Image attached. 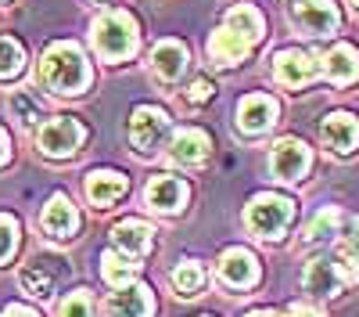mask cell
<instances>
[{
  "instance_id": "obj_1",
  "label": "cell",
  "mask_w": 359,
  "mask_h": 317,
  "mask_svg": "<svg viewBox=\"0 0 359 317\" xmlns=\"http://www.w3.org/2000/svg\"><path fill=\"white\" fill-rule=\"evenodd\" d=\"M259 37H262V15L252 4H237L208 40V54H212L216 65H237L259 44Z\"/></svg>"
},
{
  "instance_id": "obj_2",
  "label": "cell",
  "mask_w": 359,
  "mask_h": 317,
  "mask_svg": "<svg viewBox=\"0 0 359 317\" xmlns=\"http://www.w3.org/2000/svg\"><path fill=\"white\" fill-rule=\"evenodd\" d=\"M40 76L57 94H79V91H86V83H90V65H86V58H83V51L76 44L62 40V44H50L43 51Z\"/></svg>"
},
{
  "instance_id": "obj_3",
  "label": "cell",
  "mask_w": 359,
  "mask_h": 317,
  "mask_svg": "<svg viewBox=\"0 0 359 317\" xmlns=\"http://www.w3.org/2000/svg\"><path fill=\"white\" fill-rule=\"evenodd\" d=\"M94 47L104 62H123L137 51V22L126 11H108L94 22Z\"/></svg>"
},
{
  "instance_id": "obj_4",
  "label": "cell",
  "mask_w": 359,
  "mask_h": 317,
  "mask_svg": "<svg viewBox=\"0 0 359 317\" xmlns=\"http://www.w3.org/2000/svg\"><path fill=\"white\" fill-rule=\"evenodd\" d=\"M245 220L259 238H280L287 231V224L294 220V202L284 195H255L248 202Z\"/></svg>"
},
{
  "instance_id": "obj_5",
  "label": "cell",
  "mask_w": 359,
  "mask_h": 317,
  "mask_svg": "<svg viewBox=\"0 0 359 317\" xmlns=\"http://www.w3.org/2000/svg\"><path fill=\"white\" fill-rule=\"evenodd\" d=\"M86 130L72 119V115H57V119H47L36 134V144H40V152L50 155V159H65L72 155L79 144H83Z\"/></svg>"
},
{
  "instance_id": "obj_6",
  "label": "cell",
  "mask_w": 359,
  "mask_h": 317,
  "mask_svg": "<svg viewBox=\"0 0 359 317\" xmlns=\"http://www.w3.org/2000/svg\"><path fill=\"white\" fill-rule=\"evenodd\" d=\"M165 134H169V115L162 108L144 105V108L133 112V119H130V141H133V148L140 155L158 152V144L165 141Z\"/></svg>"
},
{
  "instance_id": "obj_7",
  "label": "cell",
  "mask_w": 359,
  "mask_h": 317,
  "mask_svg": "<svg viewBox=\"0 0 359 317\" xmlns=\"http://www.w3.org/2000/svg\"><path fill=\"white\" fill-rule=\"evenodd\" d=\"M269 169L280 181H298L309 169V148L294 137H284L273 144V155H269Z\"/></svg>"
},
{
  "instance_id": "obj_8",
  "label": "cell",
  "mask_w": 359,
  "mask_h": 317,
  "mask_svg": "<svg viewBox=\"0 0 359 317\" xmlns=\"http://www.w3.org/2000/svg\"><path fill=\"white\" fill-rule=\"evenodd\" d=\"M294 18L313 37H331L334 29L341 25V15H338V8L331 4V0H298Z\"/></svg>"
},
{
  "instance_id": "obj_9",
  "label": "cell",
  "mask_w": 359,
  "mask_h": 317,
  "mask_svg": "<svg viewBox=\"0 0 359 317\" xmlns=\"http://www.w3.org/2000/svg\"><path fill=\"white\" fill-rule=\"evenodd\" d=\"M155 299H151V288L147 285H123L115 288L111 299H108V317H151Z\"/></svg>"
},
{
  "instance_id": "obj_10",
  "label": "cell",
  "mask_w": 359,
  "mask_h": 317,
  "mask_svg": "<svg viewBox=\"0 0 359 317\" xmlns=\"http://www.w3.org/2000/svg\"><path fill=\"white\" fill-rule=\"evenodd\" d=\"M273 119H277V101L269 94H248L237 105V127L245 134H262L273 127Z\"/></svg>"
},
{
  "instance_id": "obj_11",
  "label": "cell",
  "mask_w": 359,
  "mask_h": 317,
  "mask_svg": "<svg viewBox=\"0 0 359 317\" xmlns=\"http://www.w3.org/2000/svg\"><path fill=\"white\" fill-rule=\"evenodd\" d=\"M320 137H323V144H327L331 152L348 155L355 144H359V123H355V115H348V112H331V115L323 119Z\"/></svg>"
},
{
  "instance_id": "obj_12",
  "label": "cell",
  "mask_w": 359,
  "mask_h": 317,
  "mask_svg": "<svg viewBox=\"0 0 359 317\" xmlns=\"http://www.w3.org/2000/svg\"><path fill=\"white\" fill-rule=\"evenodd\" d=\"M273 62H277V65H273V76H277L284 86H291V91L306 86V83L316 76V62H313L306 51H280Z\"/></svg>"
},
{
  "instance_id": "obj_13",
  "label": "cell",
  "mask_w": 359,
  "mask_h": 317,
  "mask_svg": "<svg viewBox=\"0 0 359 317\" xmlns=\"http://www.w3.org/2000/svg\"><path fill=\"white\" fill-rule=\"evenodd\" d=\"M219 278L230 285V288H248L259 281V264L248 249H226L223 259H219Z\"/></svg>"
},
{
  "instance_id": "obj_14",
  "label": "cell",
  "mask_w": 359,
  "mask_h": 317,
  "mask_svg": "<svg viewBox=\"0 0 359 317\" xmlns=\"http://www.w3.org/2000/svg\"><path fill=\"white\" fill-rule=\"evenodd\" d=\"M111 245L118 252H126L130 259H140L151 252V227L144 220H123L111 227Z\"/></svg>"
},
{
  "instance_id": "obj_15",
  "label": "cell",
  "mask_w": 359,
  "mask_h": 317,
  "mask_svg": "<svg viewBox=\"0 0 359 317\" xmlns=\"http://www.w3.org/2000/svg\"><path fill=\"white\" fill-rule=\"evenodd\" d=\"M40 227L47 231L50 238H72L76 227H79V216H76V209H72V202H69L65 195H54V198L47 202L43 216H40Z\"/></svg>"
},
{
  "instance_id": "obj_16",
  "label": "cell",
  "mask_w": 359,
  "mask_h": 317,
  "mask_svg": "<svg viewBox=\"0 0 359 317\" xmlns=\"http://www.w3.org/2000/svg\"><path fill=\"white\" fill-rule=\"evenodd\" d=\"M184 202H187V184L180 177L165 173V177H155L147 184V206L158 213H176V209H184Z\"/></svg>"
},
{
  "instance_id": "obj_17",
  "label": "cell",
  "mask_w": 359,
  "mask_h": 317,
  "mask_svg": "<svg viewBox=\"0 0 359 317\" xmlns=\"http://www.w3.org/2000/svg\"><path fill=\"white\" fill-rule=\"evenodd\" d=\"M341 267L334 264V259H313V264L306 267L302 274V285H306V292L327 299V296H338V288H341Z\"/></svg>"
},
{
  "instance_id": "obj_18",
  "label": "cell",
  "mask_w": 359,
  "mask_h": 317,
  "mask_svg": "<svg viewBox=\"0 0 359 317\" xmlns=\"http://www.w3.org/2000/svg\"><path fill=\"white\" fill-rule=\"evenodd\" d=\"M208 152H212V141H208L205 130H180L169 148L172 162H180V166H201L208 159Z\"/></svg>"
},
{
  "instance_id": "obj_19",
  "label": "cell",
  "mask_w": 359,
  "mask_h": 317,
  "mask_svg": "<svg viewBox=\"0 0 359 317\" xmlns=\"http://www.w3.org/2000/svg\"><path fill=\"white\" fill-rule=\"evenodd\" d=\"M126 177L123 173H115V169H97V173H90V181H86V195L94 206H111V202H118L126 195Z\"/></svg>"
},
{
  "instance_id": "obj_20",
  "label": "cell",
  "mask_w": 359,
  "mask_h": 317,
  "mask_svg": "<svg viewBox=\"0 0 359 317\" xmlns=\"http://www.w3.org/2000/svg\"><path fill=\"white\" fill-rule=\"evenodd\" d=\"M151 65H155L158 79H165V83L180 79V76H184V69H187V47L180 44V40H162L151 51Z\"/></svg>"
},
{
  "instance_id": "obj_21",
  "label": "cell",
  "mask_w": 359,
  "mask_h": 317,
  "mask_svg": "<svg viewBox=\"0 0 359 317\" xmlns=\"http://www.w3.org/2000/svg\"><path fill=\"white\" fill-rule=\"evenodd\" d=\"M323 72H327V79L338 83V86L355 83V79H359V54H355L348 44H338L331 54L323 58Z\"/></svg>"
},
{
  "instance_id": "obj_22",
  "label": "cell",
  "mask_w": 359,
  "mask_h": 317,
  "mask_svg": "<svg viewBox=\"0 0 359 317\" xmlns=\"http://www.w3.org/2000/svg\"><path fill=\"white\" fill-rule=\"evenodd\" d=\"M101 274H104V281L111 285V288H123V285H130L133 281V274H137V264H133V259L126 256V252H104L101 256Z\"/></svg>"
},
{
  "instance_id": "obj_23",
  "label": "cell",
  "mask_w": 359,
  "mask_h": 317,
  "mask_svg": "<svg viewBox=\"0 0 359 317\" xmlns=\"http://www.w3.org/2000/svg\"><path fill=\"white\" fill-rule=\"evenodd\" d=\"M338 227H341V213L331 206V209H320L309 227H306V242H331L338 235Z\"/></svg>"
},
{
  "instance_id": "obj_24",
  "label": "cell",
  "mask_w": 359,
  "mask_h": 317,
  "mask_svg": "<svg viewBox=\"0 0 359 317\" xmlns=\"http://www.w3.org/2000/svg\"><path fill=\"white\" fill-rule=\"evenodd\" d=\"M172 285H176V292H180V296H198V292H201V285H205V271H201V264H194V259H184V264L172 271Z\"/></svg>"
},
{
  "instance_id": "obj_25",
  "label": "cell",
  "mask_w": 359,
  "mask_h": 317,
  "mask_svg": "<svg viewBox=\"0 0 359 317\" xmlns=\"http://www.w3.org/2000/svg\"><path fill=\"white\" fill-rule=\"evenodd\" d=\"M25 65V51L15 37H0V79H11L18 76Z\"/></svg>"
},
{
  "instance_id": "obj_26",
  "label": "cell",
  "mask_w": 359,
  "mask_h": 317,
  "mask_svg": "<svg viewBox=\"0 0 359 317\" xmlns=\"http://www.w3.org/2000/svg\"><path fill=\"white\" fill-rule=\"evenodd\" d=\"M18 281H22V288L29 296H50V288H54V278H50V271H43L40 264H29V267H22V274H18Z\"/></svg>"
},
{
  "instance_id": "obj_27",
  "label": "cell",
  "mask_w": 359,
  "mask_h": 317,
  "mask_svg": "<svg viewBox=\"0 0 359 317\" xmlns=\"http://www.w3.org/2000/svg\"><path fill=\"white\" fill-rule=\"evenodd\" d=\"M15 249H18V224L11 216H0V264L11 259Z\"/></svg>"
},
{
  "instance_id": "obj_28",
  "label": "cell",
  "mask_w": 359,
  "mask_h": 317,
  "mask_svg": "<svg viewBox=\"0 0 359 317\" xmlns=\"http://www.w3.org/2000/svg\"><path fill=\"white\" fill-rule=\"evenodd\" d=\"M62 317H97L94 313V299H90L86 292H72L62 303Z\"/></svg>"
},
{
  "instance_id": "obj_29",
  "label": "cell",
  "mask_w": 359,
  "mask_h": 317,
  "mask_svg": "<svg viewBox=\"0 0 359 317\" xmlns=\"http://www.w3.org/2000/svg\"><path fill=\"white\" fill-rule=\"evenodd\" d=\"M208 98H212V83H208V79H194V83H191V91H187V101L205 105Z\"/></svg>"
},
{
  "instance_id": "obj_30",
  "label": "cell",
  "mask_w": 359,
  "mask_h": 317,
  "mask_svg": "<svg viewBox=\"0 0 359 317\" xmlns=\"http://www.w3.org/2000/svg\"><path fill=\"white\" fill-rule=\"evenodd\" d=\"M345 252H348V259H359V220H352L348 235H345Z\"/></svg>"
},
{
  "instance_id": "obj_31",
  "label": "cell",
  "mask_w": 359,
  "mask_h": 317,
  "mask_svg": "<svg viewBox=\"0 0 359 317\" xmlns=\"http://www.w3.org/2000/svg\"><path fill=\"white\" fill-rule=\"evenodd\" d=\"M15 108L22 112V123H33L36 119V105L29 101V98H15Z\"/></svg>"
},
{
  "instance_id": "obj_32",
  "label": "cell",
  "mask_w": 359,
  "mask_h": 317,
  "mask_svg": "<svg viewBox=\"0 0 359 317\" xmlns=\"http://www.w3.org/2000/svg\"><path fill=\"white\" fill-rule=\"evenodd\" d=\"M287 317H323L316 306H309V303H294L291 310H287Z\"/></svg>"
},
{
  "instance_id": "obj_33",
  "label": "cell",
  "mask_w": 359,
  "mask_h": 317,
  "mask_svg": "<svg viewBox=\"0 0 359 317\" xmlns=\"http://www.w3.org/2000/svg\"><path fill=\"white\" fill-rule=\"evenodd\" d=\"M4 317H36V313L29 310V306H8V310H4Z\"/></svg>"
},
{
  "instance_id": "obj_34",
  "label": "cell",
  "mask_w": 359,
  "mask_h": 317,
  "mask_svg": "<svg viewBox=\"0 0 359 317\" xmlns=\"http://www.w3.org/2000/svg\"><path fill=\"white\" fill-rule=\"evenodd\" d=\"M4 159H8V134L0 130V162H4Z\"/></svg>"
},
{
  "instance_id": "obj_35",
  "label": "cell",
  "mask_w": 359,
  "mask_h": 317,
  "mask_svg": "<svg viewBox=\"0 0 359 317\" xmlns=\"http://www.w3.org/2000/svg\"><path fill=\"white\" fill-rule=\"evenodd\" d=\"M248 317H277V313H269V310H255V313H248Z\"/></svg>"
},
{
  "instance_id": "obj_36",
  "label": "cell",
  "mask_w": 359,
  "mask_h": 317,
  "mask_svg": "<svg viewBox=\"0 0 359 317\" xmlns=\"http://www.w3.org/2000/svg\"><path fill=\"white\" fill-rule=\"evenodd\" d=\"M94 4H111V0H94Z\"/></svg>"
},
{
  "instance_id": "obj_37",
  "label": "cell",
  "mask_w": 359,
  "mask_h": 317,
  "mask_svg": "<svg viewBox=\"0 0 359 317\" xmlns=\"http://www.w3.org/2000/svg\"><path fill=\"white\" fill-rule=\"evenodd\" d=\"M355 4H359V0H355Z\"/></svg>"
}]
</instances>
